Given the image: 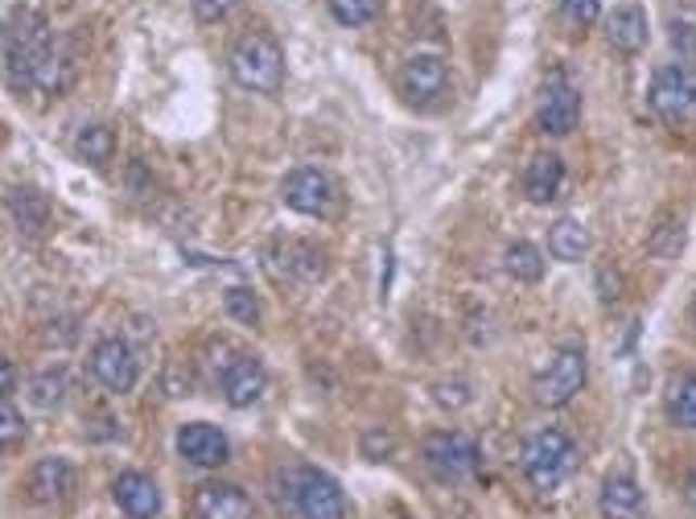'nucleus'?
I'll return each mask as SVG.
<instances>
[{
	"instance_id": "nucleus-1",
	"label": "nucleus",
	"mask_w": 696,
	"mask_h": 519,
	"mask_svg": "<svg viewBox=\"0 0 696 519\" xmlns=\"http://www.w3.org/2000/svg\"><path fill=\"white\" fill-rule=\"evenodd\" d=\"M272 482V498L288 519H347V495L338 478L318 466H285Z\"/></svg>"
},
{
	"instance_id": "nucleus-2",
	"label": "nucleus",
	"mask_w": 696,
	"mask_h": 519,
	"mask_svg": "<svg viewBox=\"0 0 696 519\" xmlns=\"http://www.w3.org/2000/svg\"><path fill=\"white\" fill-rule=\"evenodd\" d=\"M227 70H231V79L244 91L276 95L281 83H285V50H281V42L268 29H252V34H244L240 42L231 46Z\"/></svg>"
},
{
	"instance_id": "nucleus-3",
	"label": "nucleus",
	"mask_w": 696,
	"mask_h": 519,
	"mask_svg": "<svg viewBox=\"0 0 696 519\" xmlns=\"http://www.w3.org/2000/svg\"><path fill=\"white\" fill-rule=\"evenodd\" d=\"M573 466L577 445L565 429H536L524 441V450H519V470L528 478V486L540 491V495H553L556 486L573 475Z\"/></svg>"
},
{
	"instance_id": "nucleus-4",
	"label": "nucleus",
	"mask_w": 696,
	"mask_h": 519,
	"mask_svg": "<svg viewBox=\"0 0 696 519\" xmlns=\"http://www.w3.org/2000/svg\"><path fill=\"white\" fill-rule=\"evenodd\" d=\"M54 38H50V25L38 9H17V22H13V42H9V83L17 91H34L38 79V66L50 59Z\"/></svg>"
},
{
	"instance_id": "nucleus-5",
	"label": "nucleus",
	"mask_w": 696,
	"mask_h": 519,
	"mask_svg": "<svg viewBox=\"0 0 696 519\" xmlns=\"http://www.w3.org/2000/svg\"><path fill=\"white\" fill-rule=\"evenodd\" d=\"M585 375H590L585 347H560V351H553L549 367L536 375V384H532L536 404H544V408H565V404H573L577 392L585 388Z\"/></svg>"
},
{
	"instance_id": "nucleus-6",
	"label": "nucleus",
	"mask_w": 696,
	"mask_h": 519,
	"mask_svg": "<svg viewBox=\"0 0 696 519\" xmlns=\"http://www.w3.org/2000/svg\"><path fill=\"white\" fill-rule=\"evenodd\" d=\"M421 462L437 482H466L478 470V445L457 429H437L421 441Z\"/></svg>"
},
{
	"instance_id": "nucleus-7",
	"label": "nucleus",
	"mask_w": 696,
	"mask_h": 519,
	"mask_svg": "<svg viewBox=\"0 0 696 519\" xmlns=\"http://www.w3.org/2000/svg\"><path fill=\"white\" fill-rule=\"evenodd\" d=\"M281 198H285L288 210L309 215V219H322V215H330L334 203H338V186L330 182V173H322V169L297 166L285 182H281Z\"/></svg>"
},
{
	"instance_id": "nucleus-8",
	"label": "nucleus",
	"mask_w": 696,
	"mask_h": 519,
	"mask_svg": "<svg viewBox=\"0 0 696 519\" xmlns=\"http://www.w3.org/2000/svg\"><path fill=\"white\" fill-rule=\"evenodd\" d=\"M647 104L656 116L663 120H684L696 112V75L688 66H659L656 79H652V91H647Z\"/></svg>"
},
{
	"instance_id": "nucleus-9",
	"label": "nucleus",
	"mask_w": 696,
	"mask_h": 519,
	"mask_svg": "<svg viewBox=\"0 0 696 519\" xmlns=\"http://www.w3.org/2000/svg\"><path fill=\"white\" fill-rule=\"evenodd\" d=\"M536 120H540V132H549V137H569L577 128V120H581V95H577V87L569 83L565 70L549 75V83L540 91Z\"/></svg>"
},
{
	"instance_id": "nucleus-10",
	"label": "nucleus",
	"mask_w": 696,
	"mask_h": 519,
	"mask_svg": "<svg viewBox=\"0 0 696 519\" xmlns=\"http://www.w3.org/2000/svg\"><path fill=\"white\" fill-rule=\"evenodd\" d=\"M400 87L416 107H441L450 95V66L437 54H412L400 70Z\"/></svg>"
},
{
	"instance_id": "nucleus-11",
	"label": "nucleus",
	"mask_w": 696,
	"mask_h": 519,
	"mask_svg": "<svg viewBox=\"0 0 696 519\" xmlns=\"http://www.w3.org/2000/svg\"><path fill=\"white\" fill-rule=\"evenodd\" d=\"M190 516L194 519H256V503L244 486L235 482H198L190 495Z\"/></svg>"
},
{
	"instance_id": "nucleus-12",
	"label": "nucleus",
	"mask_w": 696,
	"mask_h": 519,
	"mask_svg": "<svg viewBox=\"0 0 696 519\" xmlns=\"http://www.w3.org/2000/svg\"><path fill=\"white\" fill-rule=\"evenodd\" d=\"M91 375L100 379L107 392H132L137 379H141V363L137 351L124 342V338H103L91 347Z\"/></svg>"
},
{
	"instance_id": "nucleus-13",
	"label": "nucleus",
	"mask_w": 696,
	"mask_h": 519,
	"mask_svg": "<svg viewBox=\"0 0 696 519\" xmlns=\"http://www.w3.org/2000/svg\"><path fill=\"white\" fill-rule=\"evenodd\" d=\"M178 454L198 470H219L231 462V441H227L223 429H215L206 420H190L178 429Z\"/></svg>"
},
{
	"instance_id": "nucleus-14",
	"label": "nucleus",
	"mask_w": 696,
	"mask_h": 519,
	"mask_svg": "<svg viewBox=\"0 0 696 519\" xmlns=\"http://www.w3.org/2000/svg\"><path fill=\"white\" fill-rule=\"evenodd\" d=\"M75 495V466L66 457H41L25 478V498L38 507H59Z\"/></svg>"
},
{
	"instance_id": "nucleus-15",
	"label": "nucleus",
	"mask_w": 696,
	"mask_h": 519,
	"mask_svg": "<svg viewBox=\"0 0 696 519\" xmlns=\"http://www.w3.org/2000/svg\"><path fill=\"white\" fill-rule=\"evenodd\" d=\"M219 384H223V395L231 408H252L268 392V372L256 354H235Z\"/></svg>"
},
{
	"instance_id": "nucleus-16",
	"label": "nucleus",
	"mask_w": 696,
	"mask_h": 519,
	"mask_svg": "<svg viewBox=\"0 0 696 519\" xmlns=\"http://www.w3.org/2000/svg\"><path fill=\"white\" fill-rule=\"evenodd\" d=\"M112 498L128 519H157L162 511V491L157 482L141 470H124L116 482H112Z\"/></svg>"
},
{
	"instance_id": "nucleus-17",
	"label": "nucleus",
	"mask_w": 696,
	"mask_h": 519,
	"mask_svg": "<svg viewBox=\"0 0 696 519\" xmlns=\"http://www.w3.org/2000/svg\"><path fill=\"white\" fill-rule=\"evenodd\" d=\"M647 498L631 475H610L597 491V516L602 519H643Z\"/></svg>"
},
{
	"instance_id": "nucleus-18",
	"label": "nucleus",
	"mask_w": 696,
	"mask_h": 519,
	"mask_svg": "<svg viewBox=\"0 0 696 519\" xmlns=\"http://www.w3.org/2000/svg\"><path fill=\"white\" fill-rule=\"evenodd\" d=\"M565 186V161L556 157V153H536L528 169H524V194H528V203L536 207H549L556 203V194Z\"/></svg>"
},
{
	"instance_id": "nucleus-19",
	"label": "nucleus",
	"mask_w": 696,
	"mask_h": 519,
	"mask_svg": "<svg viewBox=\"0 0 696 519\" xmlns=\"http://www.w3.org/2000/svg\"><path fill=\"white\" fill-rule=\"evenodd\" d=\"M647 13L639 4H627V9H615V17L606 22V38L615 46L618 54H639L647 46Z\"/></svg>"
},
{
	"instance_id": "nucleus-20",
	"label": "nucleus",
	"mask_w": 696,
	"mask_h": 519,
	"mask_svg": "<svg viewBox=\"0 0 696 519\" xmlns=\"http://www.w3.org/2000/svg\"><path fill=\"white\" fill-rule=\"evenodd\" d=\"M4 207H9L13 223H17L25 235H38V231L50 223V203H46V194L34 186H13L4 194Z\"/></svg>"
},
{
	"instance_id": "nucleus-21",
	"label": "nucleus",
	"mask_w": 696,
	"mask_h": 519,
	"mask_svg": "<svg viewBox=\"0 0 696 519\" xmlns=\"http://www.w3.org/2000/svg\"><path fill=\"white\" fill-rule=\"evenodd\" d=\"M549 251H553V260L577 264L590 251V231L581 228L577 219H556L553 228H549Z\"/></svg>"
},
{
	"instance_id": "nucleus-22",
	"label": "nucleus",
	"mask_w": 696,
	"mask_h": 519,
	"mask_svg": "<svg viewBox=\"0 0 696 519\" xmlns=\"http://www.w3.org/2000/svg\"><path fill=\"white\" fill-rule=\"evenodd\" d=\"M503 269L519 285H536V281H544V251L528 239H515L512 248L503 251Z\"/></svg>"
},
{
	"instance_id": "nucleus-23",
	"label": "nucleus",
	"mask_w": 696,
	"mask_h": 519,
	"mask_svg": "<svg viewBox=\"0 0 696 519\" xmlns=\"http://www.w3.org/2000/svg\"><path fill=\"white\" fill-rule=\"evenodd\" d=\"M75 153H79L87 166L103 169L116 157V132L107 125H82L79 137H75Z\"/></svg>"
},
{
	"instance_id": "nucleus-24",
	"label": "nucleus",
	"mask_w": 696,
	"mask_h": 519,
	"mask_svg": "<svg viewBox=\"0 0 696 519\" xmlns=\"http://www.w3.org/2000/svg\"><path fill=\"white\" fill-rule=\"evenodd\" d=\"M668 416L676 420L680 429H696V372L672 379V388H668Z\"/></svg>"
},
{
	"instance_id": "nucleus-25",
	"label": "nucleus",
	"mask_w": 696,
	"mask_h": 519,
	"mask_svg": "<svg viewBox=\"0 0 696 519\" xmlns=\"http://www.w3.org/2000/svg\"><path fill=\"white\" fill-rule=\"evenodd\" d=\"M70 392V375L62 372V367H50V372L34 375V384H29V400L38 404V408H59L62 400Z\"/></svg>"
},
{
	"instance_id": "nucleus-26",
	"label": "nucleus",
	"mask_w": 696,
	"mask_h": 519,
	"mask_svg": "<svg viewBox=\"0 0 696 519\" xmlns=\"http://www.w3.org/2000/svg\"><path fill=\"white\" fill-rule=\"evenodd\" d=\"M223 310L227 317H235L240 326H260V301H256V293L244 289V285H231L223 293Z\"/></svg>"
},
{
	"instance_id": "nucleus-27",
	"label": "nucleus",
	"mask_w": 696,
	"mask_h": 519,
	"mask_svg": "<svg viewBox=\"0 0 696 519\" xmlns=\"http://www.w3.org/2000/svg\"><path fill=\"white\" fill-rule=\"evenodd\" d=\"M330 13L338 25H368L379 17V0H330Z\"/></svg>"
},
{
	"instance_id": "nucleus-28",
	"label": "nucleus",
	"mask_w": 696,
	"mask_h": 519,
	"mask_svg": "<svg viewBox=\"0 0 696 519\" xmlns=\"http://www.w3.org/2000/svg\"><path fill=\"white\" fill-rule=\"evenodd\" d=\"M285 269L313 281V276H322V256L309 248V244H285Z\"/></svg>"
},
{
	"instance_id": "nucleus-29",
	"label": "nucleus",
	"mask_w": 696,
	"mask_h": 519,
	"mask_svg": "<svg viewBox=\"0 0 696 519\" xmlns=\"http://www.w3.org/2000/svg\"><path fill=\"white\" fill-rule=\"evenodd\" d=\"M359 450H363V457H371V462H384V457L396 454V437H391L384 425H371V429H363V437H359Z\"/></svg>"
},
{
	"instance_id": "nucleus-30",
	"label": "nucleus",
	"mask_w": 696,
	"mask_h": 519,
	"mask_svg": "<svg viewBox=\"0 0 696 519\" xmlns=\"http://www.w3.org/2000/svg\"><path fill=\"white\" fill-rule=\"evenodd\" d=\"M21 441H25V416L9 400H0V450H17Z\"/></svg>"
},
{
	"instance_id": "nucleus-31",
	"label": "nucleus",
	"mask_w": 696,
	"mask_h": 519,
	"mask_svg": "<svg viewBox=\"0 0 696 519\" xmlns=\"http://www.w3.org/2000/svg\"><path fill=\"white\" fill-rule=\"evenodd\" d=\"M680 248H684V228H676V223L656 228V235H652V251L656 256H676Z\"/></svg>"
},
{
	"instance_id": "nucleus-32",
	"label": "nucleus",
	"mask_w": 696,
	"mask_h": 519,
	"mask_svg": "<svg viewBox=\"0 0 696 519\" xmlns=\"http://www.w3.org/2000/svg\"><path fill=\"white\" fill-rule=\"evenodd\" d=\"M560 13L573 25H594L602 17V4L597 0H560Z\"/></svg>"
},
{
	"instance_id": "nucleus-33",
	"label": "nucleus",
	"mask_w": 696,
	"mask_h": 519,
	"mask_svg": "<svg viewBox=\"0 0 696 519\" xmlns=\"http://www.w3.org/2000/svg\"><path fill=\"white\" fill-rule=\"evenodd\" d=\"M231 9H235V0H194V17H198L203 25L223 22Z\"/></svg>"
},
{
	"instance_id": "nucleus-34",
	"label": "nucleus",
	"mask_w": 696,
	"mask_h": 519,
	"mask_svg": "<svg viewBox=\"0 0 696 519\" xmlns=\"http://www.w3.org/2000/svg\"><path fill=\"white\" fill-rule=\"evenodd\" d=\"M437 404H446V408H462V404H471L466 384H437Z\"/></svg>"
},
{
	"instance_id": "nucleus-35",
	"label": "nucleus",
	"mask_w": 696,
	"mask_h": 519,
	"mask_svg": "<svg viewBox=\"0 0 696 519\" xmlns=\"http://www.w3.org/2000/svg\"><path fill=\"white\" fill-rule=\"evenodd\" d=\"M597 285H602V301H606V306H615L618 297H622V276H618V272H610V269H602V276H597Z\"/></svg>"
},
{
	"instance_id": "nucleus-36",
	"label": "nucleus",
	"mask_w": 696,
	"mask_h": 519,
	"mask_svg": "<svg viewBox=\"0 0 696 519\" xmlns=\"http://www.w3.org/2000/svg\"><path fill=\"white\" fill-rule=\"evenodd\" d=\"M13 388H17V367H13V359L0 354V400H9Z\"/></svg>"
},
{
	"instance_id": "nucleus-37",
	"label": "nucleus",
	"mask_w": 696,
	"mask_h": 519,
	"mask_svg": "<svg viewBox=\"0 0 696 519\" xmlns=\"http://www.w3.org/2000/svg\"><path fill=\"white\" fill-rule=\"evenodd\" d=\"M684 495H688V503H693V507H696V475L688 478V486H684Z\"/></svg>"
},
{
	"instance_id": "nucleus-38",
	"label": "nucleus",
	"mask_w": 696,
	"mask_h": 519,
	"mask_svg": "<svg viewBox=\"0 0 696 519\" xmlns=\"http://www.w3.org/2000/svg\"><path fill=\"white\" fill-rule=\"evenodd\" d=\"M0 54H4V29H0Z\"/></svg>"
},
{
	"instance_id": "nucleus-39",
	"label": "nucleus",
	"mask_w": 696,
	"mask_h": 519,
	"mask_svg": "<svg viewBox=\"0 0 696 519\" xmlns=\"http://www.w3.org/2000/svg\"><path fill=\"white\" fill-rule=\"evenodd\" d=\"M693 322H696V297H693Z\"/></svg>"
}]
</instances>
